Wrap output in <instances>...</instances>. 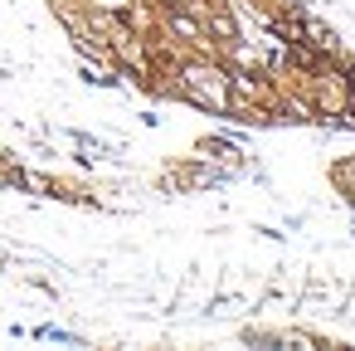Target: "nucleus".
I'll use <instances>...</instances> for the list:
<instances>
[{
	"label": "nucleus",
	"mask_w": 355,
	"mask_h": 351,
	"mask_svg": "<svg viewBox=\"0 0 355 351\" xmlns=\"http://www.w3.org/2000/svg\"><path fill=\"white\" fill-rule=\"evenodd\" d=\"M166 25H171V35H180V40H190V44H205V25H200L195 15H171Z\"/></svg>",
	"instance_id": "obj_2"
},
{
	"label": "nucleus",
	"mask_w": 355,
	"mask_h": 351,
	"mask_svg": "<svg viewBox=\"0 0 355 351\" xmlns=\"http://www.w3.org/2000/svg\"><path fill=\"white\" fill-rule=\"evenodd\" d=\"M180 93H185L190 103L209 108V113H224L234 83H229V74L214 69V64H185V69H180Z\"/></svg>",
	"instance_id": "obj_1"
},
{
	"label": "nucleus",
	"mask_w": 355,
	"mask_h": 351,
	"mask_svg": "<svg viewBox=\"0 0 355 351\" xmlns=\"http://www.w3.org/2000/svg\"><path fill=\"white\" fill-rule=\"evenodd\" d=\"M20 176H25V171H20L6 152H0V186H20Z\"/></svg>",
	"instance_id": "obj_3"
}]
</instances>
